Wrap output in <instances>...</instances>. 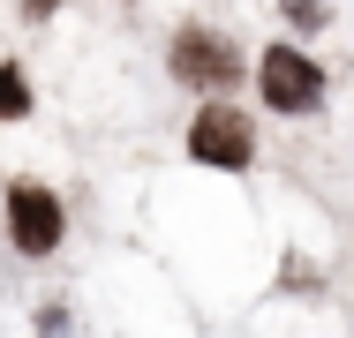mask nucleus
<instances>
[{
  "mask_svg": "<svg viewBox=\"0 0 354 338\" xmlns=\"http://www.w3.org/2000/svg\"><path fill=\"white\" fill-rule=\"evenodd\" d=\"M8 241H15V256H53L68 241V210H61V196L46 181H15L8 188Z\"/></svg>",
  "mask_w": 354,
  "mask_h": 338,
  "instance_id": "4",
  "label": "nucleus"
},
{
  "mask_svg": "<svg viewBox=\"0 0 354 338\" xmlns=\"http://www.w3.org/2000/svg\"><path fill=\"white\" fill-rule=\"evenodd\" d=\"M166 68H174V83H189L204 98H226L241 83V46L226 30H212V23H181L166 38Z\"/></svg>",
  "mask_w": 354,
  "mask_h": 338,
  "instance_id": "1",
  "label": "nucleus"
},
{
  "mask_svg": "<svg viewBox=\"0 0 354 338\" xmlns=\"http://www.w3.org/2000/svg\"><path fill=\"white\" fill-rule=\"evenodd\" d=\"M279 15L301 30V38H317V30L332 23V0H279Z\"/></svg>",
  "mask_w": 354,
  "mask_h": 338,
  "instance_id": "6",
  "label": "nucleus"
},
{
  "mask_svg": "<svg viewBox=\"0 0 354 338\" xmlns=\"http://www.w3.org/2000/svg\"><path fill=\"white\" fill-rule=\"evenodd\" d=\"M0 121H30V75L15 61H0Z\"/></svg>",
  "mask_w": 354,
  "mask_h": 338,
  "instance_id": "5",
  "label": "nucleus"
},
{
  "mask_svg": "<svg viewBox=\"0 0 354 338\" xmlns=\"http://www.w3.org/2000/svg\"><path fill=\"white\" fill-rule=\"evenodd\" d=\"M189 158L212 166V173H249V166H257V121L234 113L226 98H212V106L189 121Z\"/></svg>",
  "mask_w": 354,
  "mask_h": 338,
  "instance_id": "3",
  "label": "nucleus"
},
{
  "mask_svg": "<svg viewBox=\"0 0 354 338\" xmlns=\"http://www.w3.org/2000/svg\"><path fill=\"white\" fill-rule=\"evenodd\" d=\"M257 90H264V106H272V113L309 121V113L324 106V68L309 61L294 38H279V46H264V53H257Z\"/></svg>",
  "mask_w": 354,
  "mask_h": 338,
  "instance_id": "2",
  "label": "nucleus"
},
{
  "mask_svg": "<svg viewBox=\"0 0 354 338\" xmlns=\"http://www.w3.org/2000/svg\"><path fill=\"white\" fill-rule=\"evenodd\" d=\"M53 8H61V0H23V15H30V23H46Z\"/></svg>",
  "mask_w": 354,
  "mask_h": 338,
  "instance_id": "7",
  "label": "nucleus"
}]
</instances>
